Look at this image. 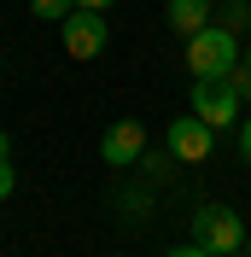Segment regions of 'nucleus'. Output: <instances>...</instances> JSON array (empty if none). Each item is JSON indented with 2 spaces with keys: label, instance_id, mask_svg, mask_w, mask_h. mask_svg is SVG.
<instances>
[{
  "label": "nucleus",
  "instance_id": "obj_1",
  "mask_svg": "<svg viewBox=\"0 0 251 257\" xmlns=\"http://www.w3.org/2000/svg\"><path fill=\"white\" fill-rule=\"evenodd\" d=\"M239 59H245V53H239V41H234V30H228V24H204L199 35H187V70H193V82L228 76Z\"/></svg>",
  "mask_w": 251,
  "mask_h": 257
},
{
  "label": "nucleus",
  "instance_id": "obj_2",
  "mask_svg": "<svg viewBox=\"0 0 251 257\" xmlns=\"http://www.w3.org/2000/svg\"><path fill=\"white\" fill-rule=\"evenodd\" d=\"M193 240L210 257H228V251H245L251 234H245V216H239L234 205H216V199H210V205L193 210Z\"/></svg>",
  "mask_w": 251,
  "mask_h": 257
},
{
  "label": "nucleus",
  "instance_id": "obj_3",
  "mask_svg": "<svg viewBox=\"0 0 251 257\" xmlns=\"http://www.w3.org/2000/svg\"><path fill=\"white\" fill-rule=\"evenodd\" d=\"M164 152H170L175 164H204L210 152H216V128L187 111V117H175V123L164 128Z\"/></svg>",
  "mask_w": 251,
  "mask_h": 257
},
{
  "label": "nucleus",
  "instance_id": "obj_4",
  "mask_svg": "<svg viewBox=\"0 0 251 257\" xmlns=\"http://www.w3.org/2000/svg\"><path fill=\"white\" fill-rule=\"evenodd\" d=\"M239 105H245V99L234 94V82H228V76L193 82V117H204L210 128H234V123H239Z\"/></svg>",
  "mask_w": 251,
  "mask_h": 257
},
{
  "label": "nucleus",
  "instance_id": "obj_5",
  "mask_svg": "<svg viewBox=\"0 0 251 257\" xmlns=\"http://www.w3.org/2000/svg\"><path fill=\"white\" fill-rule=\"evenodd\" d=\"M105 41H111L105 12H88V6H76V12L64 18V53H70V59H99V53H105Z\"/></svg>",
  "mask_w": 251,
  "mask_h": 257
},
{
  "label": "nucleus",
  "instance_id": "obj_6",
  "mask_svg": "<svg viewBox=\"0 0 251 257\" xmlns=\"http://www.w3.org/2000/svg\"><path fill=\"white\" fill-rule=\"evenodd\" d=\"M99 152H105V164H111V170H123V164H141V158H146V123H135V117H117V123L105 128Z\"/></svg>",
  "mask_w": 251,
  "mask_h": 257
},
{
  "label": "nucleus",
  "instance_id": "obj_7",
  "mask_svg": "<svg viewBox=\"0 0 251 257\" xmlns=\"http://www.w3.org/2000/svg\"><path fill=\"white\" fill-rule=\"evenodd\" d=\"M164 18H170L175 35H199L204 24H210V0H170V6H164Z\"/></svg>",
  "mask_w": 251,
  "mask_h": 257
},
{
  "label": "nucleus",
  "instance_id": "obj_8",
  "mask_svg": "<svg viewBox=\"0 0 251 257\" xmlns=\"http://www.w3.org/2000/svg\"><path fill=\"white\" fill-rule=\"evenodd\" d=\"M35 18H47V24H64V18L76 12V0H30Z\"/></svg>",
  "mask_w": 251,
  "mask_h": 257
},
{
  "label": "nucleus",
  "instance_id": "obj_9",
  "mask_svg": "<svg viewBox=\"0 0 251 257\" xmlns=\"http://www.w3.org/2000/svg\"><path fill=\"white\" fill-rule=\"evenodd\" d=\"M222 24H228V30H245V24H251L245 0H228V6H222Z\"/></svg>",
  "mask_w": 251,
  "mask_h": 257
},
{
  "label": "nucleus",
  "instance_id": "obj_10",
  "mask_svg": "<svg viewBox=\"0 0 251 257\" xmlns=\"http://www.w3.org/2000/svg\"><path fill=\"white\" fill-rule=\"evenodd\" d=\"M12 187H18V176H12V158H0V199H12Z\"/></svg>",
  "mask_w": 251,
  "mask_h": 257
},
{
  "label": "nucleus",
  "instance_id": "obj_11",
  "mask_svg": "<svg viewBox=\"0 0 251 257\" xmlns=\"http://www.w3.org/2000/svg\"><path fill=\"white\" fill-rule=\"evenodd\" d=\"M164 257H210V251H204V245L193 240V245H170V251H164Z\"/></svg>",
  "mask_w": 251,
  "mask_h": 257
},
{
  "label": "nucleus",
  "instance_id": "obj_12",
  "mask_svg": "<svg viewBox=\"0 0 251 257\" xmlns=\"http://www.w3.org/2000/svg\"><path fill=\"white\" fill-rule=\"evenodd\" d=\"M239 152H245V164H251V117L239 123Z\"/></svg>",
  "mask_w": 251,
  "mask_h": 257
},
{
  "label": "nucleus",
  "instance_id": "obj_13",
  "mask_svg": "<svg viewBox=\"0 0 251 257\" xmlns=\"http://www.w3.org/2000/svg\"><path fill=\"white\" fill-rule=\"evenodd\" d=\"M76 6H88V12H105V6H111V0H76Z\"/></svg>",
  "mask_w": 251,
  "mask_h": 257
},
{
  "label": "nucleus",
  "instance_id": "obj_14",
  "mask_svg": "<svg viewBox=\"0 0 251 257\" xmlns=\"http://www.w3.org/2000/svg\"><path fill=\"white\" fill-rule=\"evenodd\" d=\"M0 158H6V135H0Z\"/></svg>",
  "mask_w": 251,
  "mask_h": 257
},
{
  "label": "nucleus",
  "instance_id": "obj_15",
  "mask_svg": "<svg viewBox=\"0 0 251 257\" xmlns=\"http://www.w3.org/2000/svg\"><path fill=\"white\" fill-rule=\"evenodd\" d=\"M228 257H251V251H228Z\"/></svg>",
  "mask_w": 251,
  "mask_h": 257
},
{
  "label": "nucleus",
  "instance_id": "obj_16",
  "mask_svg": "<svg viewBox=\"0 0 251 257\" xmlns=\"http://www.w3.org/2000/svg\"><path fill=\"white\" fill-rule=\"evenodd\" d=\"M245 251H251V240H245Z\"/></svg>",
  "mask_w": 251,
  "mask_h": 257
},
{
  "label": "nucleus",
  "instance_id": "obj_17",
  "mask_svg": "<svg viewBox=\"0 0 251 257\" xmlns=\"http://www.w3.org/2000/svg\"><path fill=\"white\" fill-rule=\"evenodd\" d=\"M245 64H251V53H245Z\"/></svg>",
  "mask_w": 251,
  "mask_h": 257
}]
</instances>
